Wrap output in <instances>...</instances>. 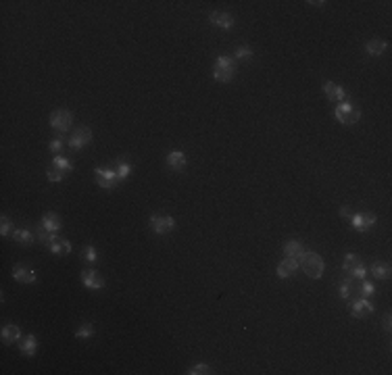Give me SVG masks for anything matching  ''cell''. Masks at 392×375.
<instances>
[{
  "label": "cell",
  "mask_w": 392,
  "mask_h": 375,
  "mask_svg": "<svg viewBox=\"0 0 392 375\" xmlns=\"http://www.w3.org/2000/svg\"><path fill=\"white\" fill-rule=\"evenodd\" d=\"M236 75V60L225 56V54H219L215 58V65H213V77L215 81L219 84H230Z\"/></svg>",
  "instance_id": "6da1fadb"
},
{
  "label": "cell",
  "mask_w": 392,
  "mask_h": 375,
  "mask_svg": "<svg viewBox=\"0 0 392 375\" xmlns=\"http://www.w3.org/2000/svg\"><path fill=\"white\" fill-rule=\"evenodd\" d=\"M299 267L303 269V273L311 279H319L323 275V259L317 253H303V257L299 259Z\"/></svg>",
  "instance_id": "7a4b0ae2"
},
{
  "label": "cell",
  "mask_w": 392,
  "mask_h": 375,
  "mask_svg": "<svg viewBox=\"0 0 392 375\" xmlns=\"http://www.w3.org/2000/svg\"><path fill=\"white\" fill-rule=\"evenodd\" d=\"M71 123H73L71 111H67V109L52 111V115H50V128L56 132V136H65V134H67L69 128H71Z\"/></svg>",
  "instance_id": "3957f363"
},
{
  "label": "cell",
  "mask_w": 392,
  "mask_h": 375,
  "mask_svg": "<svg viewBox=\"0 0 392 375\" xmlns=\"http://www.w3.org/2000/svg\"><path fill=\"white\" fill-rule=\"evenodd\" d=\"M336 119L342 123V125H355L359 119H361V111H359L350 100H344V102H338L336 111H334Z\"/></svg>",
  "instance_id": "277c9868"
},
{
  "label": "cell",
  "mask_w": 392,
  "mask_h": 375,
  "mask_svg": "<svg viewBox=\"0 0 392 375\" xmlns=\"http://www.w3.org/2000/svg\"><path fill=\"white\" fill-rule=\"evenodd\" d=\"M148 225L154 234L159 236H165V234H171L173 227H175V219L171 215H165V213H156L148 219Z\"/></svg>",
  "instance_id": "5b68a950"
},
{
  "label": "cell",
  "mask_w": 392,
  "mask_h": 375,
  "mask_svg": "<svg viewBox=\"0 0 392 375\" xmlns=\"http://www.w3.org/2000/svg\"><path fill=\"white\" fill-rule=\"evenodd\" d=\"M348 219H350V225H352L357 232H363V234L369 232V230H374L376 223H378V217H376L374 213H369V211H359V213L350 215Z\"/></svg>",
  "instance_id": "8992f818"
},
{
  "label": "cell",
  "mask_w": 392,
  "mask_h": 375,
  "mask_svg": "<svg viewBox=\"0 0 392 375\" xmlns=\"http://www.w3.org/2000/svg\"><path fill=\"white\" fill-rule=\"evenodd\" d=\"M361 281L363 279H357V277H348L344 281H340V296L344 300H357V298H363L361 296Z\"/></svg>",
  "instance_id": "52a82bcc"
},
{
  "label": "cell",
  "mask_w": 392,
  "mask_h": 375,
  "mask_svg": "<svg viewBox=\"0 0 392 375\" xmlns=\"http://www.w3.org/2000/svg\"><path fill=\"white\" fill-rule=\"evenodd\" d=\"M92 142V130L86 128V125H80V128L73 130V134L67 138V144L73 148V150H82L84 146H88Z\"/></svg>",
  "instance_id": "ba28073f"
},
{
  "label": "cell",
  "mask_w": 392,
  "mask_h": 375,
  "mask_svg": "<svg viewBox=\"0 0 392 375\" xmlns=\"http://www.w3.org/2000/svg\"><path fill=\"white\" fill-rule=\"evenodd\" d=\"M94 175H96L98 185L105 187V190H113V187H117V183H119L117 173H115L113 167H96Z\"/></svg>",
  "instance_id": "9c48e42d"
},
{
  "label": "cell",
  "mask_w": 392,
  "mask_h": 375,
  "mask_svg": "<svg viewBox=\"0 0 392 375\" xmlns=\"http://www.w3.org/2000/svg\"><path fill=\"white\" fill-rule=\"evenodd\" d=\"M374 312V304L369 298H357L350 302V315L355 319H367Z\"/></svg>",
  "instance_id": "30bf717a"
},
{
  "label": "cell",
  "mask_w": 392,
  "mask_h": 375,
  "mask_svg": "<svg viewBox=\"0 0 392 375\" xmlns=\"http://www.w3.org/2000/svg\"><path fill=\"white\" fill-rule=\"evenodd\" d=\"M11 275H13L15 281H19V284H36V279H38L36 271L31 269L29 265H23V263L15 265L13 271H11Z\"/></svg>",
  "instance_id": "8fae6325"
},
{
  "label": "cell",
  "mask_w": 392,
  "mask_h": 375,
  "mask_svg": "<svg viewBox=\"0 0 392 375\" xmlns=\"http://www.w3.org/2000/svg\"><path fill=\"white\" fill-rule=\"evenodd\" d=\"M323 92H325V96H328L332 102L348 100V92L340 84H336V81H323Z\"/></svg>",
  "instance_id": "7c38bea8"
},
{
  "label": "cell",
  "mask_w": 392,
  "mask_h": 375,
  "mask_svg": "<svg viewBox=\"0 0 392 375\" xmlns=\"http://www.w3.org/2000/svg\"><path fill=\"white\" fill-rule=\"evenodd\" d=\"M80 277H82V284L88 290H103L105 288V279L98 275V271H94V269H84Z\"/></svg>",
  "instance_id": "4fadbf2b"
},
{
  "label": "cell",
  "mask_w": 392,
  "mask_h": 375,
  "mask_svg": "<svg viewBox=\"0 0 392 375\" xmlns=\"http://www.w3.org/2000/svg\"><path fill=\"white\" fill-rule=\"evenodd\" d=\"M301 267H299V259H292V257H284L280 263H278V277L280 279H288L297 273Z\"/></svg>",
  "instance_id": "5bb4252c"
},
{
  "label": "cell",
  "mask_w": 392,
  "mask_h": 375,
  "mask_svg": "<svg viewBox=\"0 0 392 375\" xmlns=\"http://www.w3.org/2000/svg\"><path fill=\"white\" fill-rule=\"evenodd\" d=\"M165 163H167V167L171 169V171H184L186 169V165H188V161H186V154L182 152V150H171L169 154H167V159H165Z\"/></svg>",
  "instance_id": "9a60e30c"
},
{
  "label": "cell",
  "mask_w": 392,
  "mask_h": 375,
  "mask_svg": "<svg viewBox=\"0 0 392 375\" xmlns=\"http://www.w3.org/2000/svg\"><path fill=\"white\" fill-rule=\"evenodd\" d=\"M209 19H211V23L213 25H217V27H221V29H232L234 27V17L230 15V13H225V11H213L211 15H209Z\"/></svg>",
  "instance_id": "2e32d148"
},
{
  "label": "cell",
  "mask_w": 392,
  "mask_h": 375,
  "mask_svg": "<svg viewBox=\"0 0 392 375\" xmlns=\"http://www.w3.org/2000/svg\"><path fill=\"white\" fill-rule=\"evenodd\" d=\"M48 250L52 255H69L71 253V242L69 240H65V238H61L58 234L52 238V242L48 244Z\"/></svg>",
  "instance_id": "e0dca14e"
},
{
  "label": "cell",
  "mask_w": 392,
  "mask_h": 375,
  "mask_svg": "<svg viewBox=\"0 0 392 375\" xmlns=\"http://www.w3.org/2000/svg\"><path fill=\"white\" fill-rule=\"evenodd\" d=\"M19 350L25 355V357H34L36 350H38V340L36 336H25L19 340Z\"/></svg>",
  "instance_id": "ac0fdd59"
},
{
  "label": "cell",
  "mask_w": 392,
  "mask_h": 375,
  "mask_svg": "<svg viewBox=\"0 0 392 375\" xmlns=\"http://www.w3.org/2000/svg\"><path fill=\"white\" fill-rule=\"evenodd\" d=\"M0 338H3L5 344H15V342H19V340H21V329H19V325H13V323L5 325L3 331H0Z\"/></svg>",
  "instance_id": "d6986e66"
},
{
  "label": "cell",
  "mask_w": 392,
  "mask_h": 375,
  "mask_svg": "<svg viewBox=\"0 0 392 375\" xmlns=\"http://www.w3.org/2000/svg\"><path fill=\"white\" fill-rule=\"evenodd\" d=\"M42 225H44L48 232L58 234L61 227H63V221H61V217H58L56 213H44V217H42Z\"/></svg>",
  "instance_id": "ffe728a7"
},
{
  "label": "cell",
  "mask_w": 392,
  "mask_h": 375,
  "mask_svg": "<svg viewBox=\"0 0 392 375\" xmlns=\"http://www.w3.org/2000/svg\"><path fill=\"white\" fill-rule=\"evenodd\" d=\"M386 50H388V42H386V40H380V38L369 40V42L365 44V52H367L369 56H382Z\"/></svg>",
  "instance_id": "44dd1931"
},
{
  "label": "cell",
  "mask_w": 392,
  "mask_h": 375,
  "mask_svg": "<svg viewBox=\"0 0 392 375\" xmlns=\"http://www.w3.org/2000/svg\"><path fill=\"white\" fill-rule=\"evenodd\" d=\"M303 253H305V248H303V244H301L299 240H290V242H286V244H284V255H286V257L301 259V257H303Z\"/></svg>",
  "instance_id": "7402d4cb"
},
{
  "label": "cell",
  "mask_w": 392,
  "mask_h": 375,
  "mask_svg": "<svg viewBox=\"0 0 392 375\" xmlns=\"http://www.w3.org/2000/svg\"><path fill=\"white\" fill-rule=\"evenodd\" d=\"M13 240H15L17 244H21V246H29V244L36 242V236L31 234L29 230L21 227V230H13Z\"/></svg>",
  "instance_id": "603a6c76"
},
{
  "label": "cell",
  "mask_w": 392,
  "mask_h": 375,
  "mask_svg": "<svg viewBox=\"0 0 392 375\" xmlns=\"http://www.w3.org/2000/svg\"><path fill=\"white\" fill-rule=\"evenodd\" d=\"M113 169H115V173H117L119 183H121V181H125L129 175H132V171H134V167L129 165L127 161H117V163L113 165Z\"/></svg>",
  "instance_id": "cb8c5ba5"
},
{
  "label": "cell",
  "mask_w": 392,
  "mask_h": 375,
  "mask_svg": "<svg viewBox=\"0 0 392 375\" xmlns=\"http://www.w3.org/2000/svg\"><path fill=\"white\" fill-rule=\"evenodd\" d=\"M369 273L376 277V279H388L390 277V267L386 263H374Z\"/></svg>",
  "instance_id": "d4e9b609"
},
{
  "label": "cell",
  "mask_w": 392,
  "mask_h": 375,
  "mask_svg": "<svg viewBox=\"0 0 392 375\" xmlns=\"http://www.w3.org/2000/svg\"><path fill=\"white\" fill-rule=\"evenodd\" d=\"M50 165L58 167L61 171H65V173H67V175H69V173L73 171V163H71L69 159H65V156H61V154H58V156H54V159H52V163H50Z\"/></svg>",
  "instance_id": "484cf974"
},
{
  "label": "cell",
  "mask_w": 392,
  "mask_h": 375,
  "mask_svg": "<svg viewBox=\"0 0 392 375\" xmlns=\"http://www.w3.org/2000/svg\"><path fill=\"white\" fill-rule=\"evenodd\" d=\"M359 265H361V259H359L357 255H352V253H348V255L344 257V263H342V269L350 273V271H355V269H357Z\"/></svg>",
  "instance_id": "4316f807"
},
{
  "label": "cell",
  "mask_w": 392,
  "mask_h": 375,
  "mask_svg": "<svg viewBox=\"0 0 392 375\" xmlns=\"http://www.w3.org/2000/svg\"><path fill=\"white\" fill-rule=\"evenodd\" d=\"M94 336V325L92 323H82L77 329H75V338H80V340H88V338H92Z\"/></svg>",
  "instance_id": "83f0119b"
},
{
  "label": "cell",
  "mask_w": 392,
  "mask_h": 375,
  "mask_svg": "<svg viewBox=\"0 0 392 375\" xmlns=\"http://www.w3.org/2000/svg\"><path fill=\"white\" fill-rule=\"evenodd\" d=\"M188 373L190 375H209V373H213V367L207 363H199V365H192L188 369Z\"/></svg>",
  "instance_id": "f1b7e54d"
},
{
  "label": "cell",
  "mask_w": 392,
  "mask_h": 375,
  "mask_svg": "<svg viewBox=\"0 0 392 375\" xmlns=\"http://www.w3.org/2000/svg\"><path fill=\"white\" fill-rule=\"evenodd\" d=\"M82 259L88 261V263H96V261H98V250H96L94 246H90V244L84 246V248H82Z\"/></svg>",
  "instance_id": "f546056e"
},
{
  "label": "cell",
  "mask_w": 392,
  "mask_h": 375,
  "mask_svg": "<svg viewBox=\"0 0 392 375\" xmlns=\"http://www.w3.org/2000/svg\"><path fill=\"white\" fill-rule=\"evenodd\" d=\"M46 177H48L50 181H63L65 177H67V173L61 171V169H58V167H54V165H50V167L46 169Z\"/></svg>",
  "instance_id": "4dcf8cb0"
},
{
  "label": "cell",
  "mask_w": 392,
  "mask_h": 375,
  "mask_svg": "<svg viewBox=\"0 0 392 375\" xmlns=\"http://www.w3.org/2000/svg\"><path fill=\"white\" fill-rule=\"evenodd\" d=\"M252 58V48L250 46H238L234 52V60H250Z\"/></svg>",
  "instance_id": "1f68e13d"
},
{
  "label": "cell",
  "mask_w": 392,
  "mask_h": 375,
  "mask_svg": "<svg viewBox=\"0 0 392 375\" xmlns=\"http://www.w3.org/2000/svg\"><path fill=\"white\" fill-rule=\"evenodd\" d=\"M54 236H56V234L48 232V230H46L44 225H40V227H38V240H40V242H42L44 246H48V244L52 242V238H54Z\"/></svg>",
  "instance_id": "d6a6232c"
},
{
  "label": "cell",
  "mask_w": 392,
  "mask_h": 375,
  "mask_svg": "<svg viewBox=\"0 0 392 375\" xmlns=\"http://www.w3.org/2000/svg\"><path fill=\"white\" fill-rule=\"evenodd\" d=\"M11 230H13V221H11L7 215H3V219H0V236L7 238V236L11 234Z\"/></svg>",
  "instance_id": "836d02e7"
},
{
  "label": "cell",
  "mask_w": 392,
  "mask_h": 375,
  "mask_svg": "<svg viewBox=\"0 0 392 375\" xmlns=\"http://www.w3.org/2000/svg\"><path fill=\"white\" fill-rule=\"evenodd\" d=\"M63 146H65V142H63V136H56L50 144H48V150L54 154V156H58L61 152H63Z\"/></svg>",
  "instance_id": "e575fe53"
},
{
  "label": "cell",
  "mask_w": 392,
  "mask_h": 375,
  "mask_svg": "<svg viewBox=\"0 0 392 375\" xmlns=\"http://www.w3.org/2000/svg\"><path fill=\"white\" fill-rule=\"evenodd\" d=\"M374 294H376V286L371 284V281L363 279V281H361V296H363V298H369V296H374Z\"/></svg>",
  "instance_id": "d590c367"
},
{
  "label": "cell",
  "mask_w": 392,
  "mask_h": 375,
  "mask_svg": "<svg viewBox=\"0 0 392 375\" xmlns=\"http://www.w3.org/2000/svg\"><path fill=\"white\" fill-rule=\"evenodd\" d=\"M350 277H357V279H365L367 277V269H365V265L361 263L355 271H350Z\"/></svg>",
  "instance_id": "8d00e7d4"
},
{
  "label": "cell",
  "mask_w": 392,
  "mask_h": 375,
  "mask_svg": "<svg viewBox=\"0 0 392 375\" xmlns=\"http://www.w3.org/2000/svg\"><path fill=\"white\" fill-rule=\"evenodd\" d=\"M384 329L390 331V312H386V315H384Z\"/></svg>",
  "instance_id": "74e56055"
},
{
  "label": "cell",
  "mask_w": 392,
  "mask_h": 375,
  "mask_svg": "<svg viewBox=\"0 0 392 375\" xmlns=\"http://www.w3.org/2000/svg\"><path fill=\"white\" fill-rule=\"evenodd\" d=\"M340 217H350V213H348V209H344V206H342V209H340Z\"/></svg>",
  "instance_id": "f35d334b"
}]
</instances>
